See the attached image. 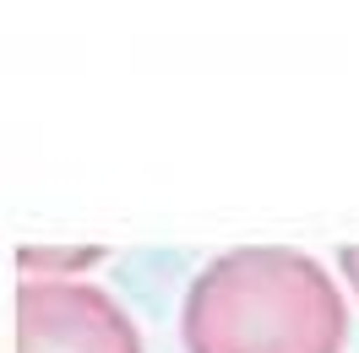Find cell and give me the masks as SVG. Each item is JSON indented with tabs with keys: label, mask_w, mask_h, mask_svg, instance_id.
Returning <instances> with one entry per match:
<instances>
[{
	"label": "cell",
	"mask_w": 359,
	"mask_h": 353,
	"mask_svg": "<svg viewBox=\"0 0 359 353\" xmlns=\"http://www.w3.org/2000/svg\"><path fill=\"white\" fill-rule=\"evenodd\" d=\"M180 337L185 353H343L348 299L305 250L245 244L191 277Z\"/></svg>",
	"instance_id": "cell-1"
},
{
	"label": "cell",
	"mask_w": 359,
	"mask_h": 353,
	"mask_svg": "<svg viewBox=\"0 0 359 353\" xmlns=\"http://www.w3.org/2000/svg\"><path fill=\"white\" fill-rule=\"evenodd\" d=\"M17 353H142V331L109 288L82 277H22Z\"/></svg>",
	"instance_id": "cell-2"
},
{
	"label": "cell",
	"mask_w": 359,
	"mask_h": 353,
	"mask_svg": "<svg viewBox=\"0 0 359 353\" xmlns=\"http://www.w3.org/2000/svg\"><path fill=\"white\" fill-rule=\"evenodd\" d=\"M337 266H343V283L359 293V244H348V250H337Z\"/></svg>",
	"instance_id": "cell-3"
}]
</instances>
